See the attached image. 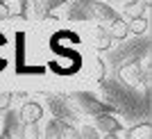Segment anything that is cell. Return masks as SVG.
<instances>
[{"label":"cell","instance_id":"9","mask_svg":"<svg viewBox=\"0 0 152 139\" xmlns=\"http://www.w3.org/2000/svg\"><path fill=\"white\" fill-rule=\"evenodd\" d=\"M127 139H150L152 137V126L150 123H141V126H134L125 132Z\"/></svg>","mask_w":152,"mask_h":139},{"label":"cell","instance_id":"1","mask_svg":"<svg viewBox=\"0 0 152 139\" xmlns=\"http://www.w3.org/2000/svg\"><path fill=\"white\" fill-rule=\"evenodd\" d=\"M45 139H77V130L70 123L61 119H52L48 126H45V132H43Z\"/></svg>","mask_w":152,"mask_h":139},{"label":"cell","instance_id":"11","mask_svg":"<svg viewBox=\"0 0 152 139\" xmlns=\"http://www.w3.org/2000/svg\"><path fill=\"white\" fill-rule=\"evenodd\" d=\"M127 30L132 32V34H145V30H148V18H145V16L129 18V23H127Z\"/></svg>","mask_w":152,"mask_h":139},{"label":"cell","instance_id":"8","mask_svg":"<svg viewBox=\"0 0 152 139\" xmlns=\"http://www.w3.org/2000/svg\"><path fill=\"white\" fill-rule=\"evenodd\" d=\"M109 25H111V27H109V34H111V39H116V41H123V39L129 34V30H127V21H123L121 16H118L116 21H111Z\"/></svg>","mask_w":152,"mask_h":139},{"label":"cell","instance_id":"10","mask_svg":"<svg viewBox=\"0 0 152 139\" xmlns=\"http://www.w3.org/2000/svg\"><path fill=\"white\" fill-rule=\"evenodd\" d=\"M95 14H98V16H100L104 23H111V21L118 18V12H116L114 7L104 5V2H98V5H95Z\"/></svg>","mask_w":152,"mask_h":139},{"label":"cell","instance_id":"5","mask_svg":"<svg viewBox=\"0 0 152 139\" xmlns=\"http://www.w3.org/2000/svg\"><path fill=\"white\" fill-rule=\"evenodd\" d=\"M77 101L82 103V107L86 109L89 114H104V112H111V107H107V105H102V103H98V101H93L89 94H77Z\"/></svg>","mask_w":152,"mask_h":139},{"label":"cell","instance_id":"20","mask_svg":"<svg viewBox=\"0 0 152 139\" xmlns=\"http://www.w3.org/2000/svg\"><path fill=\"white\" fill-rule=\"evenodd\" d=\"M0 2H7V0H0Z\"/></svg>","mask_w":152,"mask_h":139},{"label":"cell","instance_id":"6","mask_svg":"<svg viewBox=\"0 0 152 139\" xmlns=\"http://www.w3.org/2000/svg\"><path fill=\"white\" fill-rule=\"evenodd\" d=\"M111 44H114V39H111V34H109V30H104V27H95L93 32V48L95 50H109L111 48Z\"/></svg>","mask_w":152,"mask_h":139},{"label":"cell","instance_id":"16","mask_svg":"<svg viewBox=\"0 0 152 139\" xmlns=\"http://www.w3.org/2000/svg\"><path fill=\"white\" fill-rule=\"evenodd\" d=\"M150 78H152V73H150V69H141V75H139V84H143L145 89H150Z\"/></svg>","mask_w":152,"mask_h":139},{"label":"cell","instance_id":"14","mask_svg":"<svg viewBox=\"0 0 152 139\" xmlns=\"http://www.w3.org/2000/svg\"><path fill=\"white\" fill-rule=\"evenodd\" d=\"M93 75H95V80H104V64L98 57L93 59Z\"/></svg>","mask_w":152,"mask_h":139},{"label":"cell","instance_id":"18","mask_svg":"<svg viewBox=\"0 0 152 139\" xmlns=\"http://www.w3.org/2000/svg\"><path fill=\"white\" fill-rule=\"evenodd\" d=\"M52 5H64V2H68V0H50Z\"/></svg>","mask_w":152,"mask_h":139},{"label":"cell","instance_id":"4","mask_svg":"<svg viewBox=\"0 0 152 139\" xmlns=\"http://www.w3.org/2000/svg\"><path fill=\"white\" fill-rule=\"evenodd\" d=\"M139 75H141V62L139 59H132V62L123 64L121 71H118V78H121L125 84H129V87H136V84H139Z\"/></svg>","mask_w":152,"mask_h":139},{"label":"cell","instance_id":"19","mask_svg":"<svg viewBox=\"0 0 152 139\" xmlns=\"http://www.w3.org/2000/svg\"><path fill=\"white\" fill-rule=\"evenodd\" d=\"M141 2H143L145 7H150V5H152V0H141Z\"/></svg>","mask_w":152,"mask_h":139},{"label":"cell","instance_id":"2","mask_svg":"<svg viewBox=\"0 0 152 139\" xmlns=\"http://www.w3.org/2000/svg\"><path fill=\"white\" fill-rule=\"evenodd\" d=\"M95 128H98L100 132H104L109 139L121 137V135H123L121 123L114 119V114H109V112H104V114H95Z\"/></svg>","mask_w":152,"mask_h":139},{"label":"cell","instance_id":"7","mask_svg":"<svg viewBox=\"0 0 152 139\" xmlns=\"http://www.w3.org/2000/svg\"><path fill=\"white\" fill-rule=\"evenodd\" d=\"M148 7L141 2V0H129L125 7H123V16L125 18H136V16H145Z\"/></svg>","mask_w":152,"mask_h":139},{"label":"cell","instance_id":"15","mask_svg":"<svg viewBox=\"0 0 152 139\" xmlns=\"http://www.w3.org/2000/svg\"><path fill=\"white\" fill-rule=\"evenodd\" d=\"M12 101H14V96L9 91H0V109H9Z\"/></svg>","mask_w":152,"mask_h":139},{"label":"cell","instance_id":"17","mask_svg":"<svg viewBox=\"0 0 152 139\" xmlns=\"http://www.w3.org/2000/svg\"><path fill=\"white\" fill-rule=\"evenodd\" d=\"M12 16V12H9V5L7 2H0V21H7Z\"/></svg>","mask_w":152,"mask_h":139},{"label":"cell","instance_id":"13","mask_svg":"<svg viewBox=\"0 0 152 139\" xmlns=\"http://www.w3.org/2000/svg\"><path fill=\"white\" fill-rule=\"evenodd\" d=\"M23 137H27V139H37V137H41V132H39V126H37V123H25V132H23Z\"/></svg>","mask_w":152,"mask_h":139},{"label":"cell","instance_id":"12","mask_svg":"<svg viewBox=\"0 0 152 139\" xmlns=\"http://www.w3.org/2000/svg\"><path fill=\"white\" fill-rule=\"evenodd\" d=\"M77 137H82V139H98L100 137V130L93 126H84L80 132H77Z\"/></svg>","mask_w":152,"mask_h":139},{"label":"cell","instance_id":"3","mask_svg":"<svg viewBox=\"0 0 152 139\" xmlns=\"http://www.w3.org/2000/svg\"><path fill=\"white\" fill-rule=\"evenodd\" d=\"M41 116H43V107L39 105V103L34 101H27L20 105V112H18V119L20 123L25 126V123H39L41 121Z\"/></svg>","mask_w":152,"mask_h":139}]
</instances>
